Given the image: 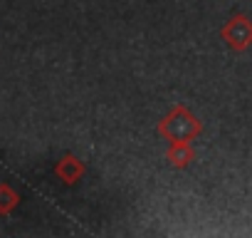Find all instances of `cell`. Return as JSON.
<instances>
[{
  "label": "cell",
  "mask_w": 252,
  "mask_h": 238,
  "mask_svg": "<svg viewBox=\"0 0 252 238\" xmlns=\"http://www.w3.org/2000/svg\"><path fill=\"white\" fill-rule=\"evenodd\" d=\"M195 159V149L190 142H171L168 152H166V161L173 169H188Z\"/></svg>",
  "instance_id": "cell-3"
},
{
  "label": "cell",
  "mask_w": 252,
  "mask_h": 238,
  "mask_svg": "<svg viewBox=\"0 0 252 238\" xmlns=\"http://www.w3.org/2000/svg\"><path fill=\"white\" fill-rule=\"evenodd\" d=\"M57 174L64 184H74L84 176V164L77 159V157H64L60 164H57Z\"/></svg>",
  "instance_id": "cell-4"
},
{
  "label": "cell",
  "mask_w": 252,
  "mask_h": 238,
  "mask_svg": "<svg viewBox=\"0 0 252 238\" xmlns=\"http://www.w3.org/2000/svg\"><path fill=\"white\" fill-rule=\"evenodd\" d=\"M158 134L168 142H195L203 134V122L186 104H176L158 122Z\"/></svg>",
  "instance_id": "cell-1"
},
{
  "label": "cell",
  "mask_w": 252,
  "mask_h": 238,
  "mask_svg": "<svg viewBox=\"0 0 252 238\" xmlns=\"http://www.w3.org/2000/svg\"><path fill=\"white\" fill-rule=\"evenodd\" d=\"M220 38L225 40V45L235 52H245L252 47V20L245 15V13H237L232 15L222 30H220Z\"/></svg>",
  "instance_id": "cell-2"
}]
</instances>
